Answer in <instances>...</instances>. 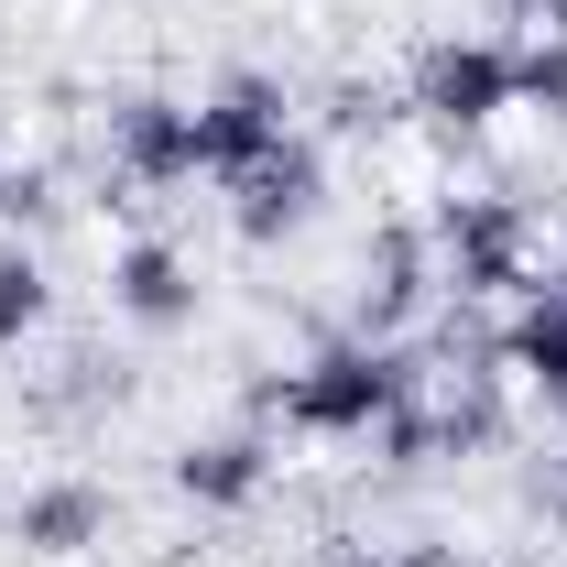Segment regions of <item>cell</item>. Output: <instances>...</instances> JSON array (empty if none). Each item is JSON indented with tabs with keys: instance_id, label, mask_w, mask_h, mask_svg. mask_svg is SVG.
<instances>
[{
	"instance_id": "cell-17",
	"label": "cell",
	"mask_w": 567,
	"mask_h": 567,
	"mask_svg": "<svg viewBox=\"0 0 567 567\" xmlns=\"http://www.w3.org/2000/svg\"><path fill=\"white\" fill-rule=\"evenodd\" d=\"M382 567H470V557H458V546H393Z\"/></svg>"
},
{
	"instance_id": "cell-6",
	"label": "cell",
	"mask_w": 567,
	"mask_h": 567,
	"mask_svg": "<svg viewBox=\"0 0 567 567\" xmlns=\"http://www.w3.org/2000/svg\"><path fill=\"white\" fill-rule=\"evenodd\" d=\"M110 164L132 175V186H186V175H208V153H197V99H164V87H142L110 110Z\"/></svg>"
},
{
	"instance_id": "cell-7",
	"label": "cell",
	"mask_w": 567,
	"mask_h": 567,
	"mask_svg": "<svg viewBox=\"0 0 567 567\" xmlns=\"http://www.w3.org/2000/svg\"><path fill=\"white\" fill-rule=\"evenodd\" d=\"M425 295H436V240L425 229H371V251H360V339H404L425 317Z\"/></svg>"
},
{
	"instance_id": "cell-19",
	"label": "cell",
	"mask_w": 567,
	"mask_h": 567,
	"mask_svg": "<svg viewBox=\"0 0 567 567\" xmlns=\"http://www.w3.org/2000/svg\"><path fill=\"white\" fill-rule=\"evenodd\" d=\"M339 567H382V557H360V546H350V557H339Z\"/></svg>"
},
{
	"instance_id": "cell-10",
	"label": "cell",
	"mask_w": 567,
	"mask_h": 567,
	"mask_svg": "<svg viewBox=\"0 0 567 567\" xmlns=\"http://www.w3.org/2000/svg\"><path fill=\"white\" fill-rule=\"evenodd\" d=\"M274 481V447L240 425V436H197V447H175V492L197 502V513H251Z\"/></svg>"
},
{
	"instance_id": "cell-4",
	"label": "cell",
	"mask_w": 567,
	"mask_h": 567,
	"mask_svg": "<svg viewBox=\"0 0 567 567\" xmlns=\"http://www.w3.org/2000/svg\"><path fill=\"white\" fill-rule=\"evenodd\" d=\"M218 186H229V229H240V240H284V229H306L317 197H328V153L306 132H284L274 153H251V164L218 175Z\"/></svg>"
},
{
	"instance_id": "cell-11",
	"label": "cell",
	"mask_w": 567,
	"mask_h": 567,
	"mask_svg": "<svg viewBox=\"0 0 567 567\" xmlns=\"http://www.w3.org/2000/svg\"><path fill=\"white\" fill-rule=\"evenodd\" d=\"M110 535V492L99 481H44V492H22V513H11V546L22 557H87Z\"/></svg>"
},
{
	"instance_id": "cell-12",
	"label": "cell",
	"mask_w": 567,
	"mask_h": 567,
	"mask_svg": "<svg viewBox=\"0 0 567 567\" xmlns=\"http://www.w3.org/2000/svg\"><path fill=\"white\" fill-rule=\"evenodd\" d=\"M481 447H502V371L492 360L458 371V393L436 404V458H481Z\"/></svg>"
},
{
	"instance_id": "cell-13",
	"label": "cell",
	"mask_w": 567,
	"mask_h": 567,
	"mask_svg": "<svg viewBox=\"0 0 567 567\" xmlns=\"http://www.w3.org/2000/svg\"><path fill=\"white\" fill-rule=\"evenodd\" d=\"M44 306H55V284L33 262V240H0V350H22L44 328Z\"/></svg>"
},
{
	"instance_id": "cell-8",
	"label": "cell",
	"mask_w": 567,
	"mask_h": 567,
	"mask_svg": "<svg viewBox=\"0 0 567 567\" xmlns=\"http://www.w3.org/2000/svg\"><path fill=\"white\" fill-rule=\"evenodd\" d=\"M110 306L132 328H186L197 317V262L175 240H132V251H110Z\"/></svg>"
},
{
	"instance_id": "cell-20",
	"label": "cell",
	"mask_w": 567,
	"mask_h": 567,
	"mask_svg": "<svg viewBox=\"0 0 567 567\" xmlns=\"http://www.w3.org/2000/svg\"><path fill=\"white\" fill-rule=\"evenodd\" d=\"M546 284H557V295H567V274H546Z\"/></svg>"
},
{
	"instance_id": "cell-9",
	"label": "cell",
	"mask_w": 567,
	"mask_h": 567,
	"mask_svg": "<svg viewBox=\"0 0 567 567\" xmlns=\"http://www.w3.org/2000/svg\"><path fill=\"white\" fill-rule=\"evenodd\" d=\"M502 371H524V393L546 404V415H567V295L557 284H535L524 306H513V328L492 339Z\"/></svg>"
},
{
	"instance_id": "cell-1",
	"label": "cell",
	"mask_w": 567,
	"mask_h": 567,
	"mask_svg": "<svg viewBox=\"0 0 567 567\" xmlns=\"http://www.w3.org/2000/svg\"><path fill=\"white\" fill-rule=\"evenodd\" d=\"M425 393V371L404 339H328L317 360H295V371H274L251 404L262 415H284L295 436H371L382 415H404Z\"/></svg>"
},
{
	"instance_id": "cell-18",
	"label": "cell",
	"mask_w": 567,
	"mask_h": 567,
	"mask_svg": "<svg viewBox=\"0 0 567 567\" xmlns=\"http://www.w3.org/2000/svg\"><path fill=\"white\" fill-rule=\"evenodd\" d=\"M513 11H524L535 33H567V0H513Z\"/></svg>"
},
{
	"instance_id": "cell-2",
	"label": "cell",
	"mask_w": 567,
	"mask_h": 567,
	"mask_svg": "<svg viewBox=\"0 0 567 567\" xmlns=\"http://www.w3.org/2000/svg\"><path fill=\"white\" fill-rule=\"evenodd\" d=\"M436 274L458 295H535V218L513 197H447L436 208Z\"/></svg>"
},
{
	"instance_id": "cell-15",
	"label": "cell",
	"mask_w": 567,
	"mask_h": 567,
	"mask_svg": "<svg viewBox=\"0 0 567 567\" xmlns=\"http://www.w3.org/2000/svg\"><path fill=\"white\" fill-rule=\"evenodd\" d=\"M371 447H382V470H425V458H436V404H404V415H382L371 425Z\"/></svg>"
},
{
	"instance_id": "cell-14",
	"label": "cell",
	"mask_w": 567,
	"mask_h": 567,
	"mask_svg": "<svg viewBox=\"0 0 567 567\" xmlns=\"http://www.w3.org/2000/svg\"><path fill=\"white\" fill-rule=\"evenodd\" d=\"M513 110H546V121L567 132V33L513 44Z\"/></svg>"
},
{
	"instance_id": "cell-5",
	"label": "cell",
	"mask_w": 567,
	"mask_h": 567,
	"mask_svg": "<svg viewBox=\"0 0 567 567\" xmlns=\"http://www.w3.org/2000/svg\"><path fill=\"white\" fill-rule=\"evenodd\" d=\"M284 132H295V99H284V76H262V66L218 76L208 99H197V153H208V175H240V164L274 153Z\"/></svg>"
},
{
	"instance_id": "cell-16",
	"label": "cell",
	"mask_w": 567,
	"mask_h": 567,
	"mask_svg": "<svg viewBox=\"0 0 567 567\" xmlns=\"http://www.w3.org/2000/svg\"><path fill=\"white\" fill-rule=\"evenodd\" d=\"M33 218H55V175L44 164H0V229H33Z\"/></svg>"
},
{
	"instance_id": "cell-3",
	"label": "cell",
	"mask_w": 567,
	"mask_h": 567,
	"mask_svg": "<svg viewBox=\"0 0 567 567\" xmlns=\"http://www.w3.org/2000/svg\"><path fill=\"white\" fill-rule=\"evenodd\" d=\"M415 110L447 121V132H492L502 110H513V44H492V33L425 44V55H415Z\"/></svg>"
}]
</instances>
